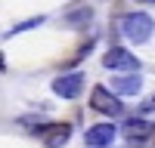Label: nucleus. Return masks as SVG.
<instances>
[{"instance_id":"nucleus-1","label":"nucleus","mask_w":155,"mask_h":148,"mask_svg":"<svg viewBox=\"0 0 155 148\" xmlns=\"http://www.w3.org/2000/svg\"><path fill=\"white\" fill-rule=\"evenodd\" d=\"M121 34H124V40H130V43L140 46V43H146L155 34V19L149 12H143V9L127 12V16H121Z\"/></svg>"},{"instance_id":"nucleus-2","label":"nucleus","mask_w":155,"mask_h":148,"mask_svg":"<svg viewBox=\"0 0 155 148\" xmlns=\"http://www.w3.org/2000/svg\"><path fill=\"white\" fill-rule=\"evenodd\" d=\"M37 139H41L44 148H65L71 139V123L68 120H44L41 127L31 130Z\"/></svg>"},{"instance_id":"nucleus-3","label":"nucleus","mask_w":155,"mask_h":148,"mask_svg":"<svg viewBox=\"0 0 155 148\" xmlns=\"http://www.w3.org/2000/svg\"><path fill=\"white\" fill-rule=\"evenodd\" d=\"M90 108H93L96 114H106V117H121L124 114L121 96H115L109 86H102V83H96L93 90H90Z\"/></svg>"},{"instance_id":"nucleus-4","label":"nucleus","mask_w":155,"mask_h":148,"mask_svg":"<svg viewBox=\"0 0 155 148\" xmlns=\"http://www.w3.org/2000/svg\"><path fill=\"white\" fill-rule=\"evenodd\" d=\"M102 68L118 71V74H134V71H140V59L124 46H109L106 56H102Z\"/></svg>"},{"instance_id":"nucleus-5","label":"nucleus","mask_w":155,"mask_h":148,"mask_svg":"<svg viewBox=\"0 0 155 148\" xmlns=\"http://www.w3.org/2000/svg\"><path fill=\"white\" fill-rule=\"evenodd\" d=\"M121 136H124V142H130V145H146L155 136V123L146 120V117H130V120H124Z\"/></svg>"},{"instance_id":"nucleus-6","label":"nucleus","mask_w":155,"mask_h":148,"mask_svg":"<svg viewBox=\"0 0 155 148\" xmlns=\"http://www.w3.org/2000/svg\"><path fill=\"white\" fill-rule=\"evenodd\" d=\"M53 93L59 99H78L84 93V71H65L53 80Z\"/></svg>"},{"instance_id":"nucleus-7","label":"nucleus","mask_w":155,"mask_h":148,"mask_svg":"<svg viewBox=\"0 0 155 148\" xmlns=\"http://www.w3.org/2000/svg\"><path fill=\"white\" fill-rule=\"evenodd\" d=\"M115 136H118V127L115 123H93L84 133V145L87 148H112Z\"/></svg>"},{"instance_id":"nucleus-8","label":"nucleus","mask_w":155,"mask_h":148,"mask_svg":"<svg viewBox=\"0 0 155 148\" xmlns=\"http://www.w3.org/2000/svg\"><path fill=\"white\" fill-rule=\"evenodd\" d=\"M140 90H143V77H140V71L112 77V93L115 96H137Z\"/></svg>"},{"instance_id":"nucleus-9","label":"nucleus","mask_w":155,"mask_h":148,"mask_svg":"<svg viewBox=\"0 0 155 148\" xmlns=\"http://www.w3.org/2000/svg\"><path fill=\"white\" fill-rule=\"evenodd\" d=\"M62 22H65V28H71V31H84L87 25L93 22V9H90L87 3H81V6L68 9L65 16H62Z\"/></svg>"},{"instance_id":"nucleus-10","label":"nucleus","mask_w":155,"mask_h":148,"mask_svg":"<svg viewBox=\"0 0 155 148\" xmlns=\"http://www.w3.org/2000/svg\"><path fill=\"white\" fill-rule=\"evenodd\" d=\"M37 25H44V16H34V19H25V22H19V25H12V28L6 31V37L22 34V31H31V28H37Z\"/></svg>"},{"instance_id":"nucleus-11","label":"nucleus","mask_w":155,"mask_h":148,"mask_svg":"<svg viewBox=\"0 0 155 148\" xmlns=\"http://www.w3.org/2000/svg\"><path fill=\"white\" fill-rule=\"evenodd\" d=\"M152 111H155V93H152L146 102H143V114H152Z\"/></svg>"},{"instance_id":"nucleus-12","label":"nucleus","mask_w":155,"mask_h":148,"mask_svg":"<svg viewBox=\"0 0 155 148\" xmlns=\"http://www.w3.org/2000/svg\"><path fill=\"white\" fill-rule=\"evenodd\" d=\"M137 3H155V0H137Z\"/></svg>"},{"instance_id":"nucleus-13","label":"nucleus","mask_w":155,"mask_h":148,"mask_svg":"<svg viewBox=\"0 0 155 148\" xmlns=\"http://www.w3.org/2000/svg\"><path fill=\"white\" fill-rule=\"evenodd\" d=\"M152 139H155V136H152ZM152 145H155V142H152Z\"/></svg>"}]
</instances>
